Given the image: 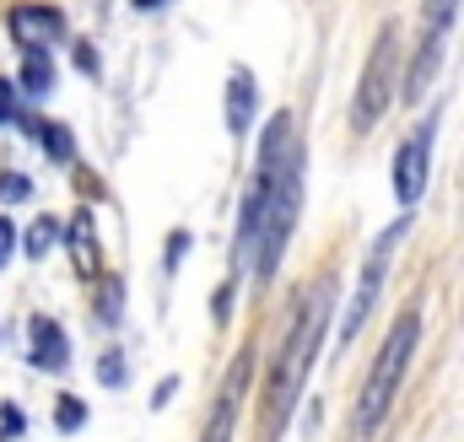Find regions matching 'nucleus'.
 Returning a JSON list of instances; mask_svg holds the SVG:
<instances>
[{
    "label": "nucleus",
    "instance_id": "7ed1b4c3",
    "mask_svg": "<svg viewBox=\"0 0 464 442\" xmlns=\"http://www.w3.org/2000/svg\"><path fill=\"white\" fill-rule=\"evenodd\" d=\"M324 330H330V292L319 286V292L308 297L303 319L292 324L286 345H281V361H276V372H270V399H265L270 432L286 427V416H292V405H297V394H303V383H308V367H314V356H319Z\"/></svg>",
    "mask_w": 464,
    "mask_h": 442
},
{
    "label": "nucleus",
    "instance_id": "20e7f679",
    "mask_svg": "<svg viewBox=\"0 0 464 442\" xmlns=\"http://www.w3.org/2000/svg\"><path fill=\"white\" fill-rule=\"evenodd\" d=\"M394 82H400V27L383 22L378 38H372V54H367V65H362V82H356V103H351L356 130H372L383 113L394 109V98H400Z\"/></svg>",
    "mask_w": 464,
    "mask_h": 442
},
{
    "label": "nucleus",
    "instance_id": "412c9836",
    "mask_svg": "<svg viewBox=\"0 0 464 442\" xmlns=\"http://www.w3.org/2000/svg\"><path fill=\"white\" fill-rule=\"evenodd\" d=\"M11 254H16V221H11V216H0V264H5Z\"/></svg>",
    "mask_w": 464,
    "mask_h": 442
},
{
    "label": "nucleus",
    "instance_id": "423d86ee",
    "mask_svg": "<svg viewBox=\"0 0 464 442\" xmlns=\"http://www.w3.org/2000/svg\"><path fill=\"white\" fill-rule=\"evenodd\" d=\"M459 16V0H421V43H416V60L405 71V98H421L438 76V60H443V43H449V27Z\"/></svg>",
    "mask_w": 464,
    "mask_h": 442
},
{
    "label": "nucleus",
    "instance_id": "39448f33",
    "mask_svg": "<svg viewBox=\"0 0 464 442\" xmlns=\"http://www.w3.org/2000/svg\"><path fill=\"white\" fill-rule=\"evenodd\" d=\"M411 232V211L394 221L372 248H367V259H362V275H356V292H351L346 313H341V345H351L362 324L372 319V308H378V292H383V281H389V264H394V248H400V237Z\"/></svg>",
    "mask_w": 464,
    "mask_h": 442
},
{
    "label": "nucleus",
    "instance_id": "6e6552de",
    "mask_svg": "<svg viewBox=\"0 0 464 442\" xmlns=\"http://www.w3.org/2000/svg\"><path fill=\"white\" fill-rule=\"evenodd\" d=\"M5 27L22 49H49L65 38V11L60 5H44V0H22L5 11Z\"/></svg>",
    "mask_w": 464,
    "mask_h": 442
},
{
    "label": "nucleus",
    "instance_id": "a211bd4d",
    "mask_svg": "<svg viewBox=\"0 0 464 442\" xmlns=\"http://www.w3.org/2000/svg\"><path fill=\"white\" fill-rule=\"evenodd\" d=\"M0 432H5V437H22V432H27V416H22V405H16V399H5V405H0Z\"/></svg>",
    "mask_w": 464,
    "mask_h": 442
},
{
    "label": "nucleus",
    "instance_id": "f3484780",
    "mask_svg": "<svg viewBox=\"0 0 464 442\" xmlns=\"http://www.w3.org/2000/svg\"><path fill=\"white\" fill-rule=\"evenodd\" d=\"M33 195V178L27 173H0V206H22Z\"/></svg>",
    "mask_w": 464,
    "mask_h": 442
},
{
    "label": "nucleus",
    "instance_id": "b1692460",
    "mask_svg": "<svg viewBox=\"0 0 464 442\" xmlns=\"http://www.w3.org/2000/svg\"><path fill=\"white\" fill-rule=\"evenodd\" d=\"M135 5H140V11H157V5H162V0H135Z\"/></svg>",
    "mask_w": 464,
    "mask_h": 442
},
{
    "label": "nucleus",
    "instance_id": "9d476101",
    "mask_svg": "<svg viewBox=\"0 0 464 442\" xmlns=\"http://www.w3.org/2000/svg\"><path fill=\"white\" fill-rule=\"evenodd\" d=\"M27 361L38 372H65L71 367V334L60 330V319H49V313L27 319Z\"/></svg>",
    "mask_w": 464,
    "mask_h": 442
},
{
    "label": "nucleus",
    "instance_id": "9b49d317",
    "mask_svg": "<svg viewBox=\"0 0 464 442\" xmlns=\"http://www.w3.org/2000/svg\"><path fill=\"white\" fill-rule=\"evenodd\" d=\"M254 113H259V82H254L248 65H232V76H227V130L237 140L254 130Z\"/></svg>",
    "mask_w": 464,
    "mask_h": 442
},
{
    "label": "nucleus",
    "instance_id": "4468645a",
    "mask_svg": "<svg viewBox=\"0 0 464 442\" xmlns=\"http://www.w3.org/2000/svg\"><path fill=\"white\" fill-rule=\"evenodd\" d=\"M71 259L82 275H98V237H92V211L71 216Z\"/></svg>",
    "mask_w": 464,
    "mask_h": 442
},
{
    "label": "nucleus",
    "instance_id": "ddd939ff",
    "mask_svg": "<svg viewBox=\"0 0 464 442\" xmlns=\"http://www.w3.org/2000/svg\"><path fill=\"white\" fill-rule=\"evenodd\" d=\"M16 92H27V98H49L54 92V60H49V49H22Z\"/></svg>",
    "mask_w": 464,
    "mask_h": 442
},
{
    "label": "nucleus",
    "instance_id": "6ab92c4d",
    "mask_svg": "<svg viewBox=\"0 0 464 442\" xmlns=\"http://www.w3.org/2000/svg\"><path fill=\"white\" fill-rule=\"evenodd\" d=\"M98 378H103L109 389H119V383H124V356H119V351H103V361H98Z\"/></svg>",
    "mask_w": 464,
    "mask_h": 442
},
{
    "label": "nucleus",
    "instance_id": "4be33fe9",
    "mask_svg": "<svg viewBox=\"0 0 464 442\" xmlns=\"http://www.w3.org/2000/svg\"><path fill=\"white\" fill-rule=\"evenodd\" d=\"M98 313H103L109 324L119 319V281H109V292H103V303H98Z\"/></svg>",
    "mask_w": 464,
    "mask_h": 442
},
{
    "label": "nucleus",
    "instance_id": "5701e85b",
    "mask_svg": "<svg viewBox=\"0 0 464 442\" xmlns=\"http://www.w3.org/2000/svg\"><path fill=\"white\" fill-rule=\"evenodd\" d=\"M76 71L98 76V54H92V43H76Z\"/></svg>",
    "mask_w": 464,
    "mask_h": 442
},
{
    "label": "nucleus",
    "instance_id": "f257e3e1",
    "mask_svg": "<svg viewBox=\"0 0 464 442\" xmlns=\"http://www.w3.org/2000/svg\"><path fill=\"white\" fill-rule=\"evenodd\" d=\"M297 211H303V140H297V119L276 113L259 135V173L243 195V216H237V237H232V270L270 281L286 259Z\"/></svg>",
    "mask_w": 464,
    "mask_h": 442
},
{
    "label": "nucleus",
    "instance_id": "dca6fc26",
    "mask_svg": "<svg viewBox=\"0 0 464 442\" xmlns=\"http://www.w3.org/2000/svg\"><path fill=\"white\" fill-rule=\"evenodd\" d=\"M54 421H60V432H82L87 427V405L76 394H60L54 399Z\"/></svg>",
    "mask_w": 464,
    "mask_h": 442
},
{
    "label": "nucleus",
    "instance_id": "aec40b11",
    "mask_svg": "<svg viewBox=\"0 0 464 442\" xmlns=\"http://www.w3.org/2000/svg\"><path fill=\"white\" fill-rule=\"evenodd\" d=\"M0 124H16V82L0 76Z\"/></svg>",
    "mask_w": 464,
    "mask_h": 442
},
{
    "label": "nucleus",
    "instance_id": "2eb2a0df",
    "mask_svg": "<svg viewBox=\"0 0 464 442\" xmlns=\"http://www.w3.org/2000/svg\"><path fill=\"white\" fill-rule=\"evenodd\" d=\"M54 243H60V221H54V216H38L33 226H27V237H22L27 259H44V254H49Z\"/></svg>",
    "mask_w": 464,
    "mask_h": 442
},
{
    "label": "nucleus",
    "instance_id": "f8f14e48",
    "mask_svg": "<svg viewBox=\"0 0 464 442\" xmlns=\"http://www.w3.org/2000/svg\"><path fill=\"white\" fill-rule=\"evenodd\" d=\"M16 124L44 146V157H49V162H76V135H71L60 119H22V113H16Z\"/></svg>",
    "mask_w": 464,
    "mask_h": 442
},
{
    "label": "nucleus",
    "instance_id": "f03ea898",
    "mask_svg": "<svg viewBox=\"0 0 464 442\" xmlns=\"http://www.w3.org/2000/svg\"><path fill=\"white\" fill-rule=\"evenodd\" d=\"M416 340H421V313L405 308V313L394 319V330L383 334V345H378V356H372V372H367V383H362V394H356V410H351V437L356 442H367L383 421H389V405H394L400 378H405V367H411V356H416Z\"/></svg>",
    "mask_w": 464,
    "mask_h": 442
},
{
    "label": "nucleus",
    "instance_id": "1a4fd4ad",
    "mask_svg": "<svg viewBox=\"0 0 464 442\" xmlns=\"http://www.w3.org/2000/svg\"><path fill=\"white\" fill-rule=\"evenodd\" d=\"M248 372H254V351H237L222 378V394L211 405V421H206V437L200 442H232V427H237V405H243V389H248Z\"/></svg>",
    "mask_w": 464,
    "mask_h": 442
},
{
    "label": "nucleus",
    "instance_id": "0eeeda50",
    "mask_svg": "<svg viewBox=\"0 0 464 442\" xmlns=\"http://www.w3.org/2000/svg\"><path fill=\"white\" fill-rule=\"evenodd\" d=\"M427 173H432V119L416 124V130L400 140V151H394V200H400L405 211L427 195Z\"/></svg>",
    "mask_w": 464,
    "mask_h": 442
}]
</instances>
